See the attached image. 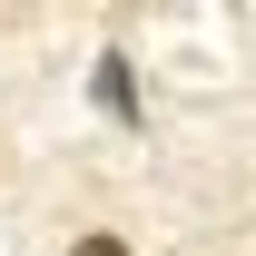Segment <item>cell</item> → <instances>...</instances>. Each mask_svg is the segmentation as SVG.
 <instances>
[{"instance_id":"1","label":"cell","mask_w":256,"mask_h":256,"mask_svg":"<svg viewBox=\"0 0 256 256\" xmlns=\"http://www.w3.org/2000/svg\"><path fill=\"white\" fill-rule=\"evenodd\" d=\"M89 89H98V108H108L118 128H138V79H128V60H118V50L98 60V79H89Z\"/></svg>"},{"instance_id":"2","label":"cell","mask_w":256,"mask_h":256,"mask_svg":"<svg viewBox=\"0 0 256 256\" xmlns=\"http://www.w3.org/2000/svg\"><path fill=\"white\" fill-rule=\"evenodd\" d=\"M69 256H128V246H118V236H79Z\"/></svg>"}]
</instances>
